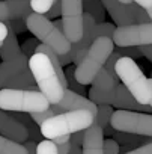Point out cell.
<instances>
[{
  "label": "cell",
  "mask_w": 152,
  "mask_h": 154,
  "mask_svg": "<svg viewBox=\"0 0 152 154\" xmlns=\"http://www.w3.org/2000/svg\"><path fill=\"white\" fill-rule=\"evenodd\" d=\"M29 68L35 77L39 91L48 98L51 104H57L63 98L66 88L62 83L51 59L44 53H35L29 59Z\"/></svg>",
  "instance_id": "1"
},
{
  "label": "cell",
  "mask_w": 152,
  "mask_h": 154,
  "mask_svg": "<svg viewBox=\"0 0 152 154\" xmlns=\"http://www.w3.org/2000/svg\"><path fill=\"white\" fill-rule=\"evenodd\" d=\"M115 50V42L112 38L101 36L97 38L83 59L75 65V79L82 85H92L95 77L100 74V71L106 66L109 57L112 56Z\"/></svg>",
  "instance_id": "2"
},
{
  "label": "cell",
  "mask_w": 152,
  "mask_h": 154,
  "mask_svg": "<svg viewBox=\"0 0 152 154\" xmlns=\"http://www.w3.org/2000/svg\"><path fill=\"white\" fill-rule=\"evenodd\" d=\"M95 116L89 110H68L63 113H57L47 119L39 128L45 139H56L65 134H74L77 131L88 130L95 122Z\"/></svg>",
  "instance_id": "3"
},
{
  "label": "cell",
  "mask_w": 152,
  "mask_h": 154,
  "mask_svg": "<svg viewBox=\"0 0 152 154\" xmlns=\"http://www.w3.org/2000/svg\"><path fill=\"white\" fill-rule=\"evenodd\" d=\"M51 103L39 91L38 86L30 89H8L0 91V109L6 112H21V113H35L50 109Z\"/></svg>",
  "instance_id": "4"
},
{
  "label": "cell",
  "mask_w": 152,
  "mask_h": 154,
  "mask_svg": "<svg viewBox=\"0 0 152 154\" xmlns=\"http://www.w3.org/2000/svg\"><path fill=\"white\" fill-rule=\"evenodd\" d=\"M27 30L33 33V36L44 45H48L53 48L57 54L68 53L72 47V44L68 41L63 32H60L51 20H48L44 14L32 12L26 18Z\"/></svg>",
  "instance_id": "5"
},
{
  "label": "cell",
  "mask_w": 152,
  "mask_h": 154,
  "mask_svg": "<svg viewBox=\"0 0 152 154\" xmlns=\"http://www.w3.org/2000/svg\"><path fill=\"white\" fill-rule=\"evenodd\" d=\"M116 74L119 80L127 86V89L136 97V100L142 104L151 103V85L149 79L145 77L140 66L136 63L133 57L124 56L116 62Z\"/></svg>",
  "instance_id": "6"
},
{
  "label": "cell",
  "mask_w": 152,
  "mask_h": 154,
  "mask_svg": "<svg viewBox=\"0 0 152 154\" xmlns=\"http://www.w3.org/2000/svg\"><path fill=\"white\" fill-rule=\"evenodd\" d=\"M110 125L115 131L152 137V115L149 113L116 109L112 116Z\"/></svg>",
  "instance_id": "7"
},
{
  "label": "cell",
  "mask_w": 152,
  "mask_h": 154,
  "mask_svg": "<svg viewBox=\"0 0 152 154\" xmlns=\"http://www.w3.org/2000/svg\"><path fill=\"white\" fill-rule=\"evenodd\" d=\"M63 33L71 44L82 41L85 35V6L83 0H62Z\"/></svg>",
  "instance_id": "8"
},
{
  "label": "cell",
  "mask_w": 152,
  "mask_h": 154,
  "mask_svg": "<svg viewBox=\"0 0 152 154\" xmlns=\"http://www.w3.org/2000/svg\"><path fill=\"white\" fill-rule=\"evenodd\" d=\"M116 47H142L152 44V23L128 24L116 27L113 35Z\"/></svg>",
  "instance_id": "9"
},
{
  "label": "cell",
  "mask_w": 152,
  "mask_h": 154,
  "mask_svg": "<svg viewBox=\"0 0 152 154\" xmlns=\"http://www.w3.org/2000/svg\"><path fill=\"white\" fill-rule=\"evenodd\" d=\"M119 83L113 79V75L103 68L100 74L95 77V80L89 89V98L97 104H110L113 106L115 103V94H116V86Z\"/></svg>",
  "instance_id": "10"
},
{
  "label": "cell",
  "mask_w": 152,
  "mask_h": 154,
  "mask_svg": "<svg viewBox=\"0 0 152 154\" xmlns=\"http://www.w3.org/2000/svg\"><path fill=\"white\" fill-rule=\"evenodd\" d=\"M51 109L54 110L56 115L68 112V110H82V109L89 110L94 115H97V112H98V106L91 98H86L85 95H80L71 89H66L63 98L57 104H51Z\"/></svg>",
  "instance_id": "11"
},
{
  "label": "cell",
  "mask_w": 152,
  "mask_h": 154,
  "mask_svg": "<svg viewBox=\"0 0 152 154\" xmlns=\"http://www.w3.org/2000/svg\"><path fill=\"white\" fill-rule=\"evenodd\" d=\"M0 134L18 143H26L29 139L27 127L23 122H20L15 116L6 113V110L2 109H0Z\"/></svg>",
  "instance_id": "12"
},
{
  "label": "cell",
  "mask_w": 152,
  "mask_h": 154,
  "mask_svg": "<svg viewBox=\"0 0 152 154\" xmlns=\"http://www.w3.org/2000/svg\"><path fill=\"white\" fill-rule=\"evenodd\" d=\"M29 66V57L24 53H20L18 56L9 57L0 63V91L6 88V85L18 75L21 71H24Z\"/></svg>",
  "instance_id": "13"
},
{
  "label": "cell",
  "mask_w": 152,
  "mask_h": 154,
  "mask_svg": "<svg viewBox=\"0 0 152 154\" xmlns=\"http://www.w3.org/2000/svg\"><path fill=\"white\" fill-rule=\"evenodd\" d=\"M101 2H103L106 11L113 18V21L116 23L118 27L136 23L131 5H124V3L119 2V0H101Z\"/></svg>",
  "instance_id": "14"
},
{
  "label": "cell",
  "mask_w": 152,
  "mask_h": 154,
  "mask_svg": "<svg viewBox=\"0 0 152 154\" xmlns=\"http://www.w3.org/2000/svg\"><path fill=\"white\" fill-rule=\"evenodd\" d=\"M113 106L116 109H122V110H136V112H143L148 113L152 110L151 104H142L136 100V97L127 89V86L124 83H119L116 86V94H115V103Z\"/></svg>",
  "instance_id": "15"
},
{
  "label": "cell",
  "mask_w": 152,
  "mask_h": 154,
  "mask_svg": "<svg viewBox=\"0 0 152 154\" xmlns=\"http://www.w3.org/2000/svg\"><path fill=\"white\" fill-rule=\"evenodd\" d=\"M83 154H104V130L100 125H91L83 140Z\"/></svg>",
  "instance_id": "16"
},
{
  "label": "cell",
  "mask_w": 152,
  "mask_h": 154,
  "mask_svg": "<svg viewBox=\"0 0 152 154\" xmlns=\"http://www.w3.org/2000/svg\"><path fill=\"white\" fill-rule=\"evenodd\" d=\"M9 12V20H26L32 12L30 0H5Z\"/></svg>",
  "instance_id": "17"
},
{
  "label": "cell",
  "mask_w": 152,
  "mask_h": 154,
  "mask_svg": "<svg viewBox=\"0 0 152 154\" xmlns=\"http://www.w3.org/2000/svg\"><path fill=\"white\" fill-rule=\"evenodd\" d=\"M20 53H23V51H21V45L17 41V33L8 26V36L5 38L3 45L0 48V57L3 60H6L9 57L18 56Z\"/></svg>",
  "instance_id": "18"
},
{
  "label": "cell",
  "mask_w": 152,
  "mask_h": 154,
  "mask_svg": "<svg viewBox=\"0 0 152 154\" xmlns=\"http://www.w3.org/2000/svg\"><path fill=\"white\" fill-rule=\"evenodd\" d=\"M35 77L30 71V68L27 66L24 71H21L18 75H15L14 79L6 85L8 89H30L32 86H35Z\"/></svg>",
  "instance_id": "19"
},
{
  "label": "cell",
  "mask_w": 152,
  "mask_h": 154,
  "mask_svg": "<svg viewBox=\"0 0 152 154\" xmlns=\"http://www.w3.org/2000/svg\"><path fill=\"white\" fill-rule=\"evenodd\" d=\"M85 12L91 14L97 23H104L106 18V8L101 0H83Z\"/></svg>",
  "instance_id": "20"
},
{
  "label": "cell",
  "mask_w": 152,
  "mask_h": 154,
  "mask_svg": "<svg viewBox=\"0 0 152 154\" xmlns=\"http://www.w3.org/2000/svg\"><path fill=\"white\" fill-rule=\"evenodd\" d=\"M0 154H29L24 143H18L0 134Z\"/></svg>",
  "instance_id": "21"
},
{
  "label": "cell",
  "mask_w": 152,
  "mask_h": 154,
  "mask_svg": "<svg viewBox=\"0 0 152 154\" xmlns=\"http://www.w3.org/2000/svg\"><path fill=\"white\" fill-rule=\"evenodd\" d=\"M113 113H115L113 106H110V104H100L94 124H95V125H100L103 130L107 128V127L110 125V121H112Z\"/></svg>",
  "instance_id": "22"
},
{
  "label": "cell",
  "mask_w": 152,
  "mask_h": 154,
  "mask_svg": "<svg viewBox=\"0 0 152 154\" xmlns=\"http://www.w3.org/2000/svg\"><path fill=\"white\" fill-rule=\"evenodd\" d=\"M65 75H66V83H68V89L77 92L80 95H85L86 94V88L85 85L79 83V80L75 79V68L74 66H68L66 71H65Z\"/></svg>",
  "instance_id": "23"
},
{
  "label": "cell",
  "mask_w": 152,
  "mask_h": 154,
  "mask_svg": "<svg viewBox=\"0 0 152 154\" xmlns=\"http://www.w3.org/2000/svg\"><path fill=\"white\" fill-rule=\"evenodd\" d=\"M116 32V26L112 24V23H97L95 26V30H94V38H101V36H107V38H112L113 39V35Z\"/></svg>",
  "instance_id": "24"
},
{
  "label": "cell",
  "mask_w": 152,
  "mask_h": 154,
  "mask_svg": "<svg viewBox=\"0 0 152 154\" xmlns=\"http://www.w3.org/2000/svg\"><path fill=\"white\" fill-rule=\"evenodd\" d=\"M56 0H30V6L33 9V12H38V14H47L53 3Z\"/></svg>",
  "instance_id": "25"
},
{
  "label": "cell",
  "mask_w": 152,
  "mask_h": 154,
  "mask_svg": "<svg viewBox=\"0 0 152 154\" xmlns=\"http://www.w3.org/2000/svg\"><path fill=\"white\" fill-rule=\"evenodd\" d=\"M36 154H59L57 152V145L50 139H44L38 143Z\"/></svg>",
  "instance_id": "26"
},
{
  "label": "cell",
  "mask_w": 152,
  "mask_h": 154,
  "mask_svg": "<svg viewBox=\"0 0 152 154\" xmlns=\"http://www.w3.org/2000/svg\"><path fill=\"white\" fill-rule=\"evenodd\" d=\"M131 6H133V14H134V18H136V23H137V24L151 23V18H149L146 9H143V8L139 6L137 3H131Z\"/></svg>",
  "instance_id": "27"
},
{
  "label": "cell",
  "mask_w": 152,
  "mask_h": 154,
  "mask_svg": "<svg viewBox=\"0 0 152 154\" xmlns=\"http://www.w3.org/2000/svg\"><path fill=\"white\" fill-rule=\"evenodd\" d=\"M29 115H30L32 121H35V122L41 127L47 119H50V118L54 116L56 113H54V110H53L51 106H50V109H47V110H44V112H35V113H29Z\"/></svg>",
  "instance_id": "28"
},
{
  "label": "cell",
  "mask_w": 152,
  "mask_h": 154,
  "mask_svg": "<svg viewBox=\"0 0 152 154\" xmlns=\"http://www.w3.org/2000/svg\"><path fill=\"white\" fill-rule=\"evenodd\" d=\"M38 39L36 38H30V39H26L23 44H21V51L30 59L35 53H36V47H38Z\"/></svg>",
  "instance_id": "29"
},
{
  "label": "cell",
  "mask_w": 152,
  "mask_h": 154,
  "mask_svg": "<svg viewBox=\"0 0 152 154\" xmlns=\"http://www.w3.org/2000/svg\"><path fill=\"white\" fill-rule=\"evenodd\" d=\"M119 142L115 139H104V154H119Z\"/></svg>",
  "instance_id": "30"
},
{
  "label": "cell",
  "mask_w": 152,
  "mask_h": 154,
  "mask_svg": "<svg viewBox=\"0 0 152 154\" xmlns=\"http://www.w3.org/2000/svg\"><path fill=\"white\" fill-rule=\"evenodd\" d=\"M6 24L15 32V33H23L27 30V24L26 20H8Z\"/></svg>",
  "instance_id": "31"
},
{
  "label": "cell",
  "mask_w": 152,
  "mask_h": 154,
  "mask_svg": "<svg viewBox=\"0 0 152 154\" xmlns=\"http://www.w3.org/2000/svg\"><path fill=\"white\" fill-rule=\"evenodd\" d=\"M44 15H45L48 20H53V18L62 15V0H56V2L53 3V6H51V9H50L47 14H44Z\"/></svg>",
  "instance_id": "32"
},
{
  "label": "cell",
  "mask_w": 152,
  "mask_h": 154,
  "mask_svg": "<svg viewBox=\"0 0 152 154\" xmlns=\"http://www.w3.org/2000/svg\"><path fill=\"white\" fill-rule=\"evenodd\" d=\"M125 154H152V142L140 145L139 148H134L131 151H127Z\"/></svg>",
  "instance_id": "33"
},
{
  "label": "cell",
  "mask_w": 152,
  "mask_h": 154,
  "mask_svg": "<svg viewBox=\"0 0 152 154\" xmlns=\"http://www.w3.org/2000/svg\"><path fill=\"white\" fill-rule=\"evenodd\" d=\"M85 134H86V130L83 131H77V133H74L71 136V143L72 145H83V140H85Z\"/></svg>",
  "instance_id": "34"
},
{
  "label": "cell",
  "mask_w": 152,
  "mask_h": 154,
  "mask_svg": "<svg viewBox=\"0 0 152 154\" xmlns=\"http://www.w3.org/2000/svg\"><path fill=\"white\" fill-rule=\"evenodd\" d=\"M57 56H59L60 63H62V65H65V66H69V63H72V62H74V57H72L71 51L63 53V54H57Z\"/></svg>",
  "instance_id": "35"
},
{
  "label": "cell",
  "mask_w": 152,
  "mask_h": 154,
  "mask_svg": "<svg viewBox=\"0 0 152 154\" xmlns=\"http://www.w3.org/2000/svg\"><path fill=\"white\" fill-rule=\"evenodd\" d=\"M9 20V12H8V6L5 2H0V21L6 23Z\"/></svg>",
  "instance_id": "36"
},
{
  "label": "cell",
  "mask_w": 152,
  "mask_h": 154,
  "mask_svg": "<svg viewBox=\"0 0 152 154\" xmlns=\"http://www.w3.org/2000/svg\"><path fill=\"white\" fill-rule=\"evenodd\" d=\"M139 48H140L142 56H145L148 60L152 62V44H151V45H142V47H139Z\"/></svg>",
  "instance_id": "37"
},
{
  "label": "cell",
  "mask_w": 152,
  "mask_h": 154,
  "mask_svg": "<svg viewBox=\"0 0 152 154\" xmlns=\"http://www.w3.org/2000/svg\"><path fill=\"white\" fill-rule=\"evenodd\" d=\"M24 146L27 148V152L29 154H36V151H38V143L35 140H27L24 143Z\"/></svg>",
  "instance_id": "38"
},
{
  "label": "cell",
  "mask_w": 152,
  "mask_h": 154,
  "mask_svg": "<svg viewBox=\"0 0 152 154\" xmlns=\"http://www.w3.org/2000/svg\"><path fill=\"white\" fill-rule=\"evenodd\" d=\"M72 143L71 142H66V143H62V145H57V152L59 154H68L69 149H71Z\"/></svg>",
  "instance_id": "39"
},
{
  "label": "cell",
  "mask_w": 152,
  "mask_h": 154,
  "mask_svg": "<svg viewBox=\"0 0 152 154\" xmlns=\"http://www.w3.org/2000/svg\"><path fill=\"white\" fill-rule=\"evenodd\" d=\"M6 36H8V24L0 21V41H5Z\"/></svg>",
  "instance_id": "40"
},
{
  "label": "cell",
  "mask_w": 152,
  "mask_h": 154,
  "mask_svg": "<svg viewBox=\"0 0 152 154\" xmlns=\"http://www.w3.org/2000/svg\"><path fill=\"white\" fill-rule=\"evenodd\" d=\"M53 142L56 145H62V143H66V142H71V134H65V136H59L56 139H53Z\"/></svg>",
  "instance_id": "41"
},
{
  "label": "cell",
  "mask_w": 152,
  "mask_h": 154,
  "mask_svg": "<svg viewBox=\"0 0 152 154\" xmlns=\"http://www.w3.org/2000/svg\"><path fill=\"white\" fill-rule=\"evenodd\" d=\"M134 3H137L139 6H142L143 9H149L152 8V0H133Z\"/></svg>",
  "instance_id": "42"
},
{
  "label": "cell",
  "mask_w": 152,
  "mask_h": 154,
  "mask_svg": "<svg viewBox=\"0 0 152 154\" xmlns=\"http://www.w3.org/2000/svg\"><path fill=\"white\" fill-rule=\"evenodd\" d=\"M68 154H83V148H80V145H72Z\"/></svg>",
  "instance_id": "43"
},
{
  "label": "cell",
  "mask_w": 152,
  "mask_h": 154,
  "mask_svg": "<svg viewBox=\"0 0 152 154\" xmlns=\"http://www.w3.org/2000/svg\"><path fill=\"white\" fill-rule=\"evenodd\" d=\"M54 23V26L60 30V32H63V23H62V20H56V21H53Z\"/></svg>",
  "instance_id": "44"
},
{
  "label": "cell",
  "mask_w": 152,
  "mask_h": 154,
  "mask_svg": "<svg viewBox=\"0 0 152 154\" xmlns=\"http://www.w3.org/2000/svg\"><path fill=\"white\" fill-rule=\"evenodd\" d=\"M149 85H151V107H152V77H151V79H149Z\"/></svg>",
  "instance_id": "45"
},
{
  "label": "cell",
  "mask_w": 152,
  "mask_h": 154,
  "mask_svg": "<svg viewBox=\"0 0 152 154\" xmlns=\"http://www.w3.org/2000/svg\"><path fill=\"white\" fill-rule=\"evenodd\" d=\"M121 3H124V5H131V3H134L133 0H119Z\"/></svg>",
  "instance_id": "46"
},
{
  "label": "cell",
  "mask_w": 152,
  "mask_h": 154,
  "mask_svg": "<svg viewBox=\"0 0 152 154\" xmlns=\"http://www.w3.org/2000/svg\"><path fill=\"white\" fill-rule=\"evenodd\" d=\"M146 12H148V15H149V18H151V23H152V8L146 9Z\"/></svg>",
  "instance_id": "47"
},
{
  "label": "cell",
  "mask_w": 152,
  "mask_h": 154,
  "mask_svg": "<svg viewBox=\"0 0 152 154\" xmlns=\"http://www.w3.org/2000/svg\"><path fill=\"white\" fill-rule=\"evenodd\" d=\"M149 142H152V137H151V140H149ZM149 142H148V143H149Z\"/></svg>",
  "instance_id": "48"
}]
</instances>
